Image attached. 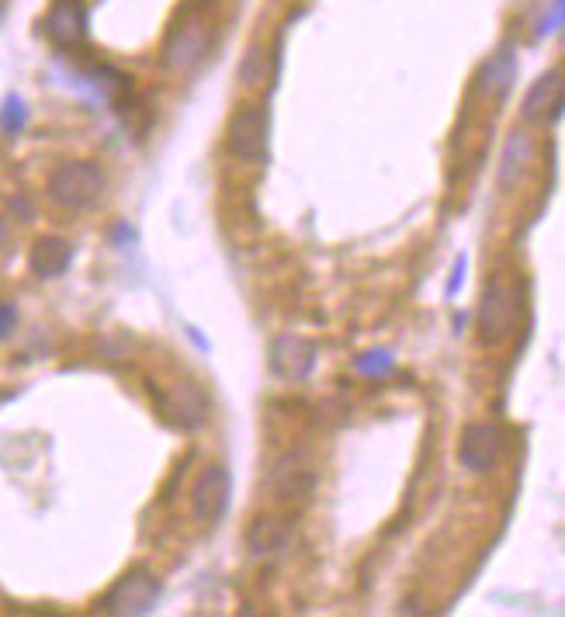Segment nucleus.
<instances>
[{"instance_id":"1","label":"nucleus","mask_w":565,"mask_h":617,"mask_svg":"<svg viewBox=\"0 0 565 617\" xmlns=\"http://www.w3.org/2000/svg\"><path fill=\"white\" fill-rule=\"evenodd\" d=\"M521 281L510 278V274H489L485 289H482L479 299V312H476V329H479V344L482 347H500L506 344L513 333H517V323H521Z\"/></svg>"},{"instance_id":"2","label":"nucleus","mask_w":565,"mask_h":617,"mask_svg":"<svg viewBox=\"0 0 565 617\" xmlns=\"http://www.w3.org/2000/svg\"><path fill=\"white\" fill-rule=\"evenodd\" d=\"M108 187L105 170L90 160H70V164H60L52 174H49V185H45V195L49 202L60 208H70V212H80V208H90Z\"/></svg>"},{"instance_id":"3","label":"nucleus","mask_w":565,"mask_h":617,"mask_svg":"<svg viewBox=\"0 0 565 617\" xmlns=\"http://www.w3.org/2000/svg\"><path fill=\"white\" fill-rule=\"evenodd\" d=\"M160 597V579L146 569H132L118 579L105 597L98 600V614H118V617H143L156 607Z\"/></svg>"},{"instance_id":"4","label":"nucleus","mask_w":565,"mask_h":617,"mask_svg":"<svg viewBox=\"0 0 565 617\" xmlns=\"http://www.w3.org/2000/svg\"><path fill=\"white\" fill-rule=\"evenodd\" d=\"M212 45V28L205 18H188L170 28L164 52H160V66L167 73H191L198 62L209 56Z\"/></svg>"},{"instance_id":"5","label":"nucleus","mask_w":565,"mask_h":617,"mask_svg":"<svg viewBox=\"0 0 565 617\" xmlns=\"http://www.w3.org/2000/svg\"><path fill=\"white\" fill-rule=\"evenodd\" d=\"M230 153L247 160V164H264L268 157V111L260 104H236L226 128Z\"/></svg>"},{"instance_id":"6","label":"nucleus","mask_w":565,"mask_h":617,"mask_svg":"<svg viewBox=\"0 0 565 617\" xmlns=\"http://www.w3.org/2000/svg\"><path fill=\"white\" fill-rule=\"evenodd\" d=\"M156 410L164 423L177 431H198L209 420V395L194 382H170L156 392Z\"/></svg>"},{"instance_id":"7","label":"nucleus","mask_w":565,"mask_h":617,"mask_svg":"<svg viewBox=\"0 0 565 617\" xmlns=\"http://www.w3.org/2000/svg\"><path fill=\"white\" fill-rule=\"evenodd\" d=\"M230 496H232V479L226 465H205L202 475L194 479L191 486V514L198 524H219L226 510H230Z\"/></svg>"},{"instance_id":"8","label":"nucleus","mask_w":565,"mask_h":617,"mask_svg":"<svg viewBox=\"0 0 565 617\" xmlns=\"http://www.w3.org/2000/svg\"><path fill=\"white\" fill-rule=\"evenodd\" d=\"M503 458V431L496 423H468L458 441V461L468 475H489Z\"/></svg>"},{"instance_id":"9","label":"nucleus","mask_w":565,"mask_h":617,"mask_svg":"<svg viewBox=\"0 0 565 617\" xmlns=\"http://www.w3.org/2000/svg\"><path fill=\"white\" fill-rule=\"evenodd\" d=\"M319 347L298 333H281L271 344V371L285 382H306L315 368Z\"/></svg>"},{"instance_id":"10","label":"nucleus","mask_w":565,"mask_h":617,"mask_svg":"<svg viewBox=\"0 0 565 617\" xmlns=\"http://www.w3.org/2000/svg\"><path fill=\"white\" fill-rule=\"evenodd\" d=\"M521 115L523 122L531 125H551L562 119V70L559 66L531 83V90L521 104Z\"/></svg>"},{"instance_id":"11","label":"nucleus","mask_w":565,"mask_h":617,"mask_svg":"<svg viewBox=\"0 0 565 617\" xmlns=\"http://www.w3.org/2000/svg\"><path fill=\"white\" fill-rule=\"evenodd\" d=\"M42 32L56 42V45H63V49L80 45L87 35L84 4H80V0H56V4L49 7V14H45Z\"/></svg>"},{"instance_id":"12","label":"nucleus","mask_w":565,"mask_h":617,"mask_svg":"<svg viewBox=\"0 0 565 617\" xmlns=\"http://www.w3.org/2000/svg\"><path fill=\"white\" fill-rule=\"evenodd\" d=\"M292 531L295 527L288 517H278V514L253 517V524L247 527V548L257 558L281 555L292 545Z\"/></svg>"},{"instance_id":"13","label":"nucleus","mask_w":565,"mask_h":617,"mask_svg":"<svg viewBox=\"0 0 565 617\" xmlns=\"http://www.w3.org/2000/svg\"><path fill=\"white\" fill-rule=\"evenodd\" d=\"M476 83H479V90L485 94V98H493V101H506V98H510V90H513V83H517V52H513L510 45L496 49L489 60L482 62Z\"/></svg>"},{"instance_id":"14","label":"nucleus","mask_w":565,"mask_h":617,"mask_svg":"<svg viewBox=\"0 0 565 617\" xmlns=\"http://www.w3.org/2000/svg\"><path fill=\"white\" fill-rule=\"evenodd\" d=\"M313 486H315V475L313 469L302 461V458H281L278 465H274L271 472V489L274 496L281 499V503H295V499H309L313 496Z\"/></svg>"},{"instance_id":"15","label":"nucleus","mask_w":565,"mask_h":617,"mask_svg":"<svg viewBox=\"0 0 565 617\" xmlns=\"http://www.w3.org/2000/svg\"><path fill=\"white\" fill-rule=\"evenodd\" d=\"M73 261V247L63 236H42L35 240V247L28 253V268L35 278H60Z\"/></svg>"},{"instance_id":"16","label":"nucleus","mask_w":565,"mask_h":617,"mask_svg":"<svg viewBox=\"0 0 565 617\" xmlns=\"http://www.w3.org/2000/svg\"><path fill=\"white\" fill-rule=\"evenodd\" d=\"M534 160V139L527 132H513L510 143L503 149V164H500V187L510 191V187L521 181L523 166Z\"/></svg>"},{"instance_id":"17","label":"nucleus","mask_w":565,"mask_h":617,"mask_svg":"<svg viewBox=\"0 0 565 617\" xmlns=\"http://www.w3.org/2000/svg\"><path fill=\"white\" fill-rule=\"evenodd\" d=\"M24 128H28V104L18 94H7L4 104H0V132L7 139H14V136H22Z\"/></svg>"},{"instance_id":"18","label":"nucleus","mask_w":565,"mask_h":617,"mask_svg":"<svg viewBox=\"0 0 565 617\" xmlns=\"http://www.w3.org/2000/svg\"><path fill=\"white\" fill-rule=\"evenodd\" d=\"M354 371L364 375V378H389L396 371V357H392V350L385 347L364 350L361 357H354Z\"/></svg>"},{"instance_id":"19","label":"nucleus","mask_w":565,"mask_h":617,"mask_svg":"<svg viewBox=\"0 0 565 617\" xmlns=\"http://www.w3.org/2000/svg\"><path fill=\"white\" fill-rule=\"evenodd\" d=\"M236 77L247 83V87H260V83L268 81V49L264 45H250L243 52V60H240Z\"/></svg>"},{"instance_id":"20","label":"nucleus","mask_w":565,"mask_h":617,"mask_svg":"<svg viewBox=\"0 0 565 617\" xmlns=\"http://www.w3.org/2000/svg\"><path fill=\"white\" fill-rule=\"evenodd\" d=\"M94 81H98V87L105 90L108 98H118L122 90L132 87V81H128L126 73H118V70H111V66H98V70H94Z\"/></svg>"},{"instance_id":"21","label":"nucleus","mask_w":565,"mask_h":617,"mask_svg":"<svg viewBox=\"0 0 565 617\" xmlns=\"http://www.w3.org/2000/svg\"><path fill=\"white\" fill-rule=\"evenodd\" d=\"M559 28H562V0H551L548 14H541V21H538V39H548V35H555Z\"/></svg>"},{"instance_id":"22","label":"nucleus","mask_w":565,"mask_h":617,"mask_svg":"<svg viewBox=\"0 0 565 617\" xmlns=\"http://www.w3.org/2000/svg\"><path fill=\"white\" fill-rule=\"evenodd\" d=\"M14 327H18V308L0 299V340H7L14 333Z\"/></svg>"},{"instance_id":"23","label":"nucleus","mask_w":565,"mask_h":617,"mask_svg":"<svg viewBox=\"0 0 565 617\" xmlns=\"http://www.w3.org/2000/svg\"><path fill=\"white\" fill-rule=\"evenodd\" d=\"M465 268H468V261H465V253L455 257V268H451V281H447V299H455L461 289V281H465Z\"/></svg>"},{"instance_id":"24","label":"nucleus","mask_w":565,"mask_h":617,"mask_svg":"<svg viewBox=\"0 0 565 617\" xmlns=\"http://www.w3.org/2000/svg\"><path fill=\"white\" fill-rule=\"evenodd\" d=\"M4 240H7V223L0 219V247H4Z\"/></svg>"},{"instance_id":"25","label":"nucleus","mask_w":565,"mask_h":617,"mask_svg":"<svg viewBox=\"0 0 565 617\" xmlns=\"http://www.w3.org/2000/svg\"><path fill=\"white\" fill-rule=\"evenodd\" d=\"M194 4H202V7H205V4H212V0H194Z\"/></svg>"},{"instance_id":"26","label":"nucleus","mask_w":565,"mask_h":617,"mask_svg":"<svg viewBox=\"0 0 565 617\" xmlns=\"http://www.w3.org/2000/svg\"><path fill=\"white\" fill-rule=\"evenodd\" d=\"M0 11H4V0H0Z\"/></svg>"},{"instance_id":"27","label":"nucleus","mask_w":565,"mask_h":617,"mask_svg":"<svg viewBox=\"0 0 565 617\" xmlns=\"http://www.w3.org/2000/svg\"><path fill=\"white\" fill-rule=\"evenodd\" d=\"M80 4H84V0H80Z\"/></svg>"}]
</instances>
